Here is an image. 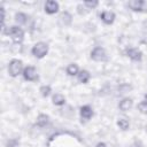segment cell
<instances>
[{
    "label": "cell",
    "instance_id": "11",
    "mask_svg": "<svg viewBox=\"0 0 147 147\" xmlns=\"http://www.w3.org/2000/svg\"><path fill=\"white\" fill-rule=\"evenodd\" d=\"M127 5L133 10H141L142 7H144V5H145V2L142 0H132V1H129Z\"/></svg>",
    "mask_w": 147,
    "mask_h": 147
},
{
    "label": "cell",
    "instance_id": "20",
    "mask_svg": "<svg viewBox=\"0 0 147 147\" xmlns=\"http://www.w3.org/2000/svg\"><path fill=\"white\" fill-rule=\"evenodd\" d=\"M84 5L87 6V7H90V8H93V7H95L98 5V1H85Z\"/></svg>",
    "mask_w": 147,
    "mask_h": 147
},
{
    "label": "cell",
    "instance_id": "15",
    "mask_svg": "<svg viewBox=\"0 0 147 147\" xmlns=\"http://www.w3.org/2000/svg\"><path fill=\"white\" fill-rule=\"evenodd\" d=\"M26 21H28V16L25 14H22V13L16 14V22H18L20 24H25Z\"/></svg>",
    "mask_w": 147,
    "mask_h": 147
},
{
    "label": "cell",
    "instance_id": "3",
    "mask_svg": "<svg viewBox=\"0 0 147 147\" xmlns=\"http://www.w3.org/2000/svg\"><path fill=\"white\" fill-rule=\"evenodd\" d=\"M8 71H9V74H10V76L16 77V76L20 75L21 71H22V62H21L20 60H13V61L9 63Z\"/></svg>",
    "mask_w": 147,
    "mask_h": 147
},
{
    "label": "cell",
    "instance_id": "9",
    "mask_svg": "<svg viewBox=\"0 0 147 147\" xmlns=\"http://www.w3.org/2000/svg\"><path fill=\"white\" fill-rule=\"evenodd\" d=\"M101 20H102L106 24H111V23L114 22V20H115V15H114V13H111V11H103V13L101 14Z\"/></svg>",
    "mask_w": 147,
    "mask_h": 147
},
{
    "label": "cell",
    "instance_id": "18",
    "mask_svg": "<svg viewBox=\"0 0 147 147\" xmlns=\"http://www.w3.org/2000/svg\"><path fill=\"white\" fill-rule=\"evenodd\" d=\"M138 109H139L142 114H147V100L140 102V103L138 105Z\"/></svg>",
    "mask_w": 147,
    "mask_h": 147
},
{
    "label": "cell",
    "instance_id": "1",
    "mask_svg": "<svg viewBox=\"0 0 147 147\" xmlns=\"http://www.w3.org/2000/svg\"><path fill=\"white\" fill-rule=\"evenodd\" d=\"M6 33L8 36L11 37V39L15 41V42H21L23 40V37H24V32L21 28L18 26H11L10 29H8L6 31Z\"/></svg>",
    "mask_w": 147,
    "mask_h": 147
},
{
    "label": "cell",
    "instance_id": "19",
    "mask_svg": "<svg viewBox=\"0 0 147 147\" xmlns=\"http://www.w3.org/2000/svg\"><path fill=\"white\" fill-rule=\"evenodd\" d=\"M40 92H41L42 96H47V95L51 93V87H49V86H41Z\"/></svg>",
    "mask_w": 147,
    "mask_h": 147
},
{
    "label": "cell",
    "instance_id": "14",
    "mask_svg": "<svg viewBox=\"0 0 147 147\" xmlns=\"http://www.w3.org/2000/svg\"><path fill=\"white\" fill-rule=\"evenodd\" d=\"M47 122H48V116H46V115H44V114H41V115L38 116L37 124H38L39 126H45V125L47 124Z\"/></svg>",
    "mask_w": 147,
    "mask_h": 147
},
{
    "label": "cell",
    "instance_id": "7",
    "mask_svg": "<svg viewBox=\"0 0 147 147\" xmlns=\"http://www.w3.org/2000/svg\"><path fill=\"white\" fill-rule=\"evenodd\" d=\"M92 115H93V110H92V108L90 106H84V107L80 108V116L85 121L90 119L92 117Z\"/></svg>",
    "mask_w": 147,
    "mask_h": 147
},
{
    "label": "cell",
    "instance_id": "4",
    "mask_svg": "<svg viewBox=\"0 0 147 147\" xmlns=\"http://www.w3.org/2000/svg\"><path fill=\"white\" fill-rule=\"evenodd\" d=\"M23 76L26 80H30V82H34L38 79V75H37V71L33 67H26L24 70H23Z\"/></svg>",
    "mask_w": 147,
    "mask_h": 147
},
{
    "label": "cell",
    "instance_id": "5",
    "mask_svg": "<svg viewBox=\"0 0 147 147\" xmlns=\"http://www.w3.org/2000/svg\"><path fill=\"white\" fill-rule=\"evenodd\" d=\"M91 57H92L93 60H95V61H105V60L107 59L106 52H105V49L101 48V47H95V48L92 51V53H91Z\"/></svg>",
    "mask_w": 147,
    "mask_h": 147
},
{
    "label": "cell",
    "instance_id": "16",
    "mask_svg": "<svg viewBox=\"0 0 147 147\" xmlns=\"http://www.w3.org/2000/svg\"><path fill=\"white\" fill-rule=\"evenodd\" d=\"M67 72H68V75H70V76H74V75L78 74V67H77V64H70V65L67 68Z\"/></svg>",
    "mask_w": 147,
    "mask_h": 147
},
{
    "label": "cell",
    "instance_id": "10",
    "mask_svg": "<svg viewBox=\"0 0 147 147\" xmlns=\"http://www.w3.org/2000/svg\"><path fill=\"white\" fill-rule=\"evenodd\" d=\"M132 108V100L129 99V98H125L123 99L121 102H119V109L123 110V111H127Z\"/></svg>",
    "mask_w": 147,
    "mask_h": 147
},
{
    "label": "cell",
    "instance_id": "6",
    "mask_svg": "<svg viewBox=\"0 0 147 147\" xmlns=\"http://www.w3.org/2000/svg\"><path fill=\"white\" fill-rule=\"evenodd\" d=\"M57 9H59V3H57L56 1L49 0V1H47L46 5H45V10H46V13H48V14H54V13L57 11Z\"/></svg>",
    "mask_w": 147,
    "mask_h": 147
},
{
    "label": "cell",
    "instance_id": "8",
    "mask_svg": "<svg viewBox=\"0 0 147 147\" xmlns=\"http://www.w3.org/2000/svg\"><path fill=\"white\" fill-rule=\"evenodd\" d=\"M126 54L129 55V57H131L134 61H140L141 60V52L138 51L137 48H129L126 51Z\"/></svg>",
    "mask_w": 147,
    "mask_h": 147
},
{
    "label": "cell",
    "instance_id": "17",
    "mask_svg": "<svg viewBox=\"0 0 147 147\" xmlns=\"http://www.w3.org/2000/svg\"><path fill=\"white\" fill-rule=\"evenodd\" d=\"M117 125L119 126V129L126 130V129H129V121L125 119V118H119L118 122H117Z\"/></svg>",
    "mask_w": 147,
    "mask_h": 147
},
{
    "label": "cell",
    "instance_id": "2",
    "mask_svg": "<svg viewBox=\"0 0 147 147\" xmlns=\"http://www.w3.org/2000/svg\"><path fill=\"white\" fill-rule=\"evenodd\" d=\"M47 51H48V46H47L45 42H38V44H36V45L33 46V48H32V54H33L36 57L41 59V57H44V56L46 55Z\"/></svg>",
    "mask_w": 147,
    "mask_h": 147
},
{
    "label": "cell",
    "instance_id": "13",
    "mask_svg": "<svg viewBox=\"0 0 147 147\" xmlns=\"http://www.w3.org/2000/svg\"><path fill=\"white\" fill-rule=\"evenodd\" d=\"M65 102V99H64V96L62 95V94H55L54 96H53V103L54 105H56V106H62L63 103Z\"/></svg>",
    "mask_w": 147,
    "mask_h": 147
},
{
    "label": "cell",
    "instance_id": "12",
    "mask_svg": "<svg viewBox=\"0 0 147 147\" xmlns=\"http://www.w3.org/2000/svg\"><path fill=\"white\" fill-rule=\"evenodd\" d=\"M88 79H90V74H88V71L82 70V71L78 74V80H79L80 83H87Z\"/></svg>",
    "mask_w": 147,
    "mask_h": 147
},
{
    "label": "cell",
    "instance_id": "21",
    "mask_svg": "<svg viewBox=\"0 0 147 147\" xmlns=\"http://www.w3.org/2000/svg\"><path fill=\"white\" fill-rule=\"evenodd\" d=\"M96 147H107V146H106L103 142H99V144L96 145Z\"/></svg>",
    "mask_w": 147,
    "mask_h": 147
}]
</instances>
